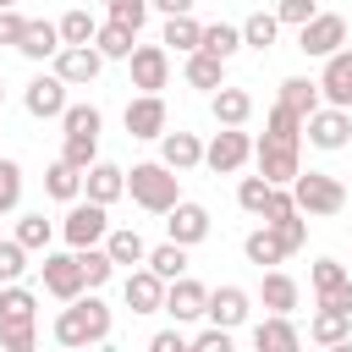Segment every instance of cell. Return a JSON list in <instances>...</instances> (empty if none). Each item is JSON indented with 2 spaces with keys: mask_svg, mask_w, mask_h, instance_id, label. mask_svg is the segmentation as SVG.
Masks as SVG:
<instances>
[{
  "mask_svg": "<svg viewBox=\"0 0 352 352\" xmlns=\"http://www.w3.org/2000/svg\"><path fill=\"white\" fill-rule=\"evenodd\" d=\"M308 286H314L319 308H346L352 314V270L341 258H314L308 264Z\"/></svg>",
  "mask_w": 352,
  "mask_h": 352,
  "instance_id": "12",
  "label": "cell"
},
{
  "mask_svg": "<svg viewBox=\"0 0 352 352\" xmlns=\"http://www.w3.org/2000/svg\"><path fill=\"white\" fill-rule=\"evenodd\" d=\"M209 116L220 121V126H248V116H253V94L248 88H214L209 94Z\"/></svg>",
  "mask_w": 352,
  "mask_h": 352,
  "instance_id": "28",
  "label": "cell"
},
{
  "mask_svg": "<svg viewBox=\"0 0 352 352\" xmlns=\"http://www.w3.org/2000/svg\"><path fill=\"white\" fill-rule=\"evenodd\" d=\"M66 104H72V94H66V82H60L55 72H38V77L22 88V110H28L33 121H60Z\"/></svg>",
  "mask_w": 352,
  "mask_h": 352,
  "instance_id": "16",
  "label": "cell"
},
{
  "mask_svg": "<svg viewBox=\"0 0 352 352\" xmlns=\"http://www.w3.org/2000/svg\"><path fill=\"white\" fill-rule=\"evenodd\" d=\"M22 28H28V16H22L16 6H6V11H0V44H11V50H16V38H22Z\"/></svg>",
  "mask_w": 352,
  "mask_h": 352,
  "instance_id": "53",
  "label": "cell"
},
{
  "mask_svg": "<svg viewBox=\"0 0 352 352\" xmlns=\"http://www.w3.org/2000/svg\"><path fill=\"white\" fill-rule=\"evenodd\" d=\"M0 324H38V292L22 280L0 286Z\"/></svg>",
  "mask_w": 352,
  "mask_h": 352,
  "instance_id": "29",
  "label": "cell"
},
{
  "mask_svg": "<svg viewBox=\"0 0 352 352\" xmlns=\"http://www.w3.org/2000/svg\"><path fill=\"white\" fill-rule=\"evenodd\" d=\"M22 275H28V248L16 236H0V286H11Z\"/></svg>",
  "mask_w": 352,
  "mask_h": 352,
  "instance_id": "43",
  "label": "cell"
},
{
  "mask_svg": "<svg viewBox=\"0 0 352 352\" xmlns=\"http://www.w3.org/2000/svg\"><path fill=\"white\" fill-rule=\"evenodd\" d=\"M160 165H170L176 176H187V170H198L204 165V138L198 132H160Z\"/></svg>",
  "mask_w": 352,
  "mask_h": 352,
  "instance_id": "23",
  "label": "cell"
},
{
  "mask_svg": "<svg viewBox=\"0 0 352 352\" xmlns=\"http://www.w3.org/2000/svg\"><path fill=\"white\" fill-rule=\"evenodd\" d=\"M182 77H187V88L214 94V88H226V60H214V55L192 50V55H182Z\"/></svg>",
  "mask_w": 352,
  "mask_h": 352,
  "instance_id": "32",
  "label": "cell"
},
{
  "mask_svg": "<svg viewBox=\"0 0 352 352\" xmlns=\"http://www.w3.org/2000/svg\"><path fill=\"white\" fill-rule=\"evenodd\" d=\"M275 104H280V110H292L297 121H308L324 99H319V82H314V77H286V82H280V94H275Z\"/></svg>",
  "mask_w": 352,
  "mask_h": 352,
  "instance_id": "30",
  "label": "cell"
},
{
  "mask_svg": "<svg viewBox=\"0 0 352 352\" xmlns=\"http://www.w3.org/2000/svg\"><path fill=\"white\" fill-rule=\"evenodd\" d=\"M187 253L192 248H182V242H160V248H148V270L160 275V280H176V275H187Z\"/></svg>",
  "mask_w": 352,
  "mask_h": 352,
  "instance_id": "38",
  "label": "cell"
},
{
  "mask_svg": "<svg viewBox=\"0 0 352 352\" xmlns=\"http://www.w3.org/2000/svg\"><path fill=\"white\" fill-rule=\"evenodd\" d=\"M264 132H275V138H302V121H297L292 110L270 104V116H264Z\"/></svg>",
  "mask_w": 352,
  "mask_h": 352,
  "instance_id": "51",
  "label": "cell"
},
{
  "mask_svg": "<svg viewBox=\"0 0 352 352\" xmlns=\"http://www.w3.org/2000/svg\"><path fill=\"white\" fill-rule=\"evenodd\" d=\"M148 352H192V341L182 336V324H170V330H154L148 336Z\"/></svg>",
  "mask_w": 352,
  "mask_h": 352,
  "instance_id": "52",
  "label": "cell"
},
{
  "mask_svg": "<svg viewBox=\"0 0 352 352\" xmlns=\"http://www.w3.org/2000/svg\"><path fill=\"white\" fill-rule=\"evenodd\" d=\"M132 44H138V33H132V28H121V22H110V16H104V22H99V33H94V50H99L104 60H126V55H132Z\"/></svg>",
  "mask_w": 352,
  "mask_h": 352,
  "instance_id": "37",
  "label": "cell"
},
{
  "mask_svg": "<svg viewBox=\"0 0 352 352\" xmlns=\"http://www.w3.org/2000/svg\"><path fill=\"white\" fill-rule=\"evenodd\" d=\"M0 352H38V324H0Z\"/></svg>",
  "mask_w": 352,
  "mask_h": 352,
  "instance_id": "45",
  "label": "cell"
},
{
  "mask_svg": "<svg viewBox=\"0 0 352 352\" xmlns=\"http://www.w3.org/2000/svg\"><path fill=\"white\" fill-rule=\"evenodd\" d=\"M314 11H319V0H275V22L280 28H302Z\"/></svg>",
  "mask_w": 352,
  "mask_h": 352,
  "instance_id": "48",
  "label": "cell"
},
{
  "mask_svg": "<svg viewBox=\"0 0 352 352\" xmlns=\"http://www.w3.org/2000/svg\"><path fill=\"white\" fill-rule=\"evenodd\" d=\"M286 214H297V204H292V187H270V198H264V226H275V220H286Z\"/></svg>",
  "mask_w": 352,
  "mask_h": 352,
  "instance_id": "50",
  "label": "cell"
},
{
  "mask_svg": "<svg viewBox=\"0 0 352 352\" xmlns=\"http://www.w3.org/2000/svg\"><path fill=\"white\" fill-rule=\"evenodd\" d=\"M121 126H126V138H138V143H160V132L170 126L165 94H132L126 110H121Z\"/></svg>",
  "mask_w": 352,
  "mask_h": 352,
  "instance_id": "8",
  "label": "cell"
},
{
  "mask_svg": "<svg viewBox=\"0 0 352 352\" xmlns=\"http://www.w3.org/2000/svg\"><path fill=\"white\" fill-rule=\"evenodd\" d=\"M204 302H209V286L192 280V275H176V280H165V308L160 314H170L176 324H198L204 319Z\"/></svg>",
  "mask_w": 352,
  "mask_h": 352,
  "instance_id": "18",
  "label": "cell"
},
{
  "mask_svg": "<svg viewBox=\"0 0 352 352\" xmlns=\"http://www.w3.org/2000/svg\"><path fill=\"white\" fill-rule=\"evenodd\" d=\"M204 319L214 324V330H242L248 319H253V292L248 286H209V302H204Z\"/></svg>",
  "mask_w": 352,
  "mask_h": 352,
  "instance_id": "11",
  "label": "cell"
},
{
  "mask_svg": "<svg viewBox=\"0 0 352 352\" xmlns=\"http://www.w3.org/2000/svg\"><path fill=\"white\" fill-rule=\"evenodd\" d=\"M121 297H126L132 314H160V308H165V280H160L148 264H138V270L121 275Z\"/></svg>",
  "mask_w": 352,
  "mask_h": 352,
  "instance_id": "20",
  "label": "cell"
},
{
  "mask_svg": "<svg viewBox=\"0 0 352 352\" xmlns=\"http://www.w3.org/2000/svg\"><path fill=\"white\" fill-rule=\"evenodd\" d=\"M82 198L110 209L116 198H126V170H121L116 160H94V165L82 170Z\"/></svg>",
  "mask_w": 352,
  "mask_h": 352,
  "instance_id": "21",
  "label": "cell"
},
{
  "mask_svg": "<svg viewBox=\"0 0 352 352\" xmlns=\"http://www.w3.org/2000/svg\"><path fill=\"white\" fill-rule=\"evenodd\" d=\"M77 264H82V286H88V292H99V286L116 280V264H110L104 248H77Z\"/></svg>",
  "mask_w": 352,
  "mask_h": 352,
  "instance_id": "40",
  "label": "cell"
},
{
  "mask_svg": "<svg viewBox=\"0 0 352 352\" xmlns=\"http://www.w3.org/2000/svg\"><path fill=\"white\" fill-rule=\"evenodd\" d=\"M126 198H132L143 214H165V209L182 204V176H176L170 165H160V160H138V165L126 170Z\"/></svg>",
  "mask_w": 352,
  "mask_h": 352,
  "instance_id": "2",
  "label": "cell"
},
{
  "mask_svg": "<svg viewBox=\"0 0 352 352\" xmlns=\"http://www.w3.org/2000/svg\"><path fill=\"white\" fill-rule=\"evenodd\" d=\"M6 6H16V0H0V11H6Z\"/></svg>",
  "mask_w": 352,
  "mask_h": 352,
  "instance_id": "58",
  "label": "cell"
},
{
  "mask_svg": "<svg viewBox=\"0 0 352 352\" xmlns=\"http://www.w3.org/2000/svg\"><path fill=\"white\" fill-rule=\"evenodd\" d=\"M72 352H116L110 341H99V346H72Z\"/></svg>",
  "mask_w": 352,
  "mask_h": 352,
  "instance_id": "56",
  "label": "cell"
},
{
  "mask_svg": "<svg viewBox=\"0 0 352 352\" xmlns=\"http://www.w3.org/2000/svg\"><path fill=\"white\" fill-rule=\"evenodd\" d=\"M198 38H204V22H198L192 11H187V16H165V28H160V44H165L170 55H192Z\"/></svg>",
  "mask_w": 352,
  "mask_h": 352,
  "instance_id": "33",
  "label": "cell"
},
{
  "mask_svg": "<svg viewBox=\"0 0 352 352\" xmlns=\"http://www.w3.org/2000/svg\"><path fill=\"white\" fill-rule=\"evenodd\" d=\"M346 44V16L341 11H314L302 28H297V50L308 55V60H324V55H336Z\"/></svg>",
  "mask_w": 352,
  "mask_h": 352,
  "instance_id": "7",
  "label": "cell"
},
{
  "mask_svg": "<svg viewBox=\"0 0 352 352\" xmlns=\"http://www.w3.org/2000/svg\"><path fill=\"white\" fill-rule=\"evenodd\" d=\"M341 336H352V314H346V308H314V319H308V341L330 346V341H341Z\"/></svg>",
  "mask_w": 352,
  "mask_h": 352,
  "instance_id": "36",
  "label": "cell"
},
{
  "mask_svg": "<svg viewBox=\"0 0 352 352\" xmlns=\"http://www.w3.org/2000/svg\"><path fill=\"white\" fill-rule=\"evenodd\" d=\"M104 231H110V209H104V204H88V198L66 204V214L55 220V236H60L72 253H77V248H99Z\"/></svg>",
  "mask_w": 352,
  "mask_h": 352,
  "instance_id": "6",
  "label": "cell"
},
{
  "mask_svg": "<svg viewBox=\"0 0 352 352\" xmlns=\"http://www.w3.org/2000/svg\"><path fill=\"white\" fill-rule=\"evenodd\" d=\"M253 352H302V330L292 314H264L253 324Z\"/></svg>",
  "mask_w": 352,
  "mask_h": 352,
  "instance_id": "22",
  "label": "cell"
},
{
  "mask_svg": "<svg viewBox=\"0 0 352 352\" xmlns=\"http://www.w3.org/2000/svg\"><path fill=\"white\" fill-rule=\"evenodd\" d=\"M55 50H60V28L44 22V16H28V28H22V38H16V55L38 66V60H55Z\"/></svg>",
  "mask_w": 352,
  "mask_h": 352,
  "instance_id": "25",
  "label": "cell"
},
{
  "mask_svg": "<svg viewBox=\"0 0 352 352\" xmlns=\"http://www.w3.org/2000/svg\"><path fill=\"white\" fill-rule=\"evenodd\" d=\"M192 352H236V330H214V324H204V330L192 336Z\"/></svg>",
  "mask_w": 352,
  "mask_h": 352,
  "instance_id": "49",
  "label": "cell"
},
{
  "mask_svg": "<svg viewBox=\"0 0 352 352\" xmlns=\"http://www.w3.org/2000/svg\"><path fill=\"white\" fill-rule=\"evenodd\" d=\"M126 72H132L138 94H160V88H170V50L165 44H132Z\"/></svg>",
  "mask_w": 352,
  "mask_h": 352,
  "instance_id": "13",
  "label": "cell"
},
{
  "mask_svg": "<svg viewBox=\"0 0 352 352\" xmlns=\"http://www.w3.org/2000/svg\"><path fill=\"white\" fill-rule=\"evenodd\" d=\"M99 126H104V110L99 104H66L60 110V160L88 170L99 160Z\"/></svg>",
  "mask_w": 352,
  "mask_h": 352,
  "instance_id": "3",
  "label": "cell"
},
{
  "mask_svg": "<svg viewBox=\"0 0 352 352\" xmlns=\"http://www.w3.org/2000/svg\"><path fill=\"white\" fill-rule=\"evenodd\" d=\"M55 28H60V44H94V33H99V16H94V11H82V6H72V11H66Z\"/></svg>",
  "mask_w": 352,
  "mask_h": 352,
  "instance_id": "41",
  "label": "cell"
},
{
  "mask_svg": "<svg viewBox=\"0 0 352 352\" xmlns=\"http://www.w3.org/2000/svg\"><path fill=\"white\" fill-rule=\"evenodd\" d=\"M324 352H352V336H341V341H330Z\"/></svg>",
  "mask_w": 352,
  "mask_h": 352,
  "instance_id": "55",
  "label": "cell"
},
{
  "mask_svg": "<svg viewBox=\"0 0 352 352\" xmlns=\"http://www.w3.org/2000/svg\"><path fill=\"white\" fill-rule=\"evenodd\" d=\"M253 165H258V176H264L270 187H292V176L302 170V138H275V132H264V138L253 143Z\"/></svg>",
  "mask_w": 352,
  "mask_h": 352,
  "instance_id": "5",
  "label": "cell"
},
{
  "mask_svg": "<svg viewBox=\"0 0 352 352\" xmlns=\"http://www.w3.org/2000/svg\"><path fill=\"white\" fill-rule=\"evenodd\" d=\"M319 99L324 104H336V110H352V44H341L336 55H324V66H319Z\"/></svg>",
  "mask_w": 352,
  "mask_h": 352,
  "instance_id": "17",
  "label": "cell"
},
{
  "mask_svg": "<svg viewBox=\"0 0 352 352\" xmlns=\"http://www.w3.org/2000/svg\"><path fill=\"white\" fill-rule=\"evenodd\" d=\"M198 0H148V11H160V16H187Z\"/></svg>",
  "mask_w": 352,
  "mask_h": 352,
  "instance_id": "54",
  "label": "cell"
},
{
  "mask_svg": "<svg viewBox=\"0 0 352 352\" xmlns=\"http://www.w3.org/2000/svg\"><path fill=\"white\" fill-rule=\"evenodd\" d=\"M104 16L121 22V28H132V33H143V22H148V0H104Z\"/></svg>",
  "mask_w": 352,
  "mask_h": 352,
  "instance_id": "44",
  "label": "cell"
},
{
  "mask_svg": "<svg viewBox=\"0 0 352 352\" xmlns=\"http://www.w3.org/2000/svg\"><path fill=\"white\" fill-rule=\"evenodd\" d=\"M110 324H116L110 302H104L99 292H82L77 302H60L50 336H55L60 352H72V346H99V341H110Z\"/></svg>",
  "mask_w": 352,
  "mask_h": 352,
  "instance_id": "1",
  "label": "cell"
},
{
  "mask_svg": "<svg viewBox=\"0 0 352 352\" xmlns=\"http://www.w3.org/2000/svg\"><path fill=\"white\" fill-rule=\"evenodd\" d=\"M22 187H28L22 165L0 154V214H16V209H22Z\"/></svg>",
  "mask_w": 352,
  "mask_h": 352,
  "instance_id": "42",
  "label": "cell"
},
{
  "mask_svg": "<svg viewBox=\"0 0 352 352\" xmlns=\"http://www.w3.org/2000/svg\"><path fill=\"white\" fill-rule=\"evenodd\" d=\"M242 258L258 264V270H275V264H286L292 253H286V242L275 236V226H253V231L242 236Z\"/></svg>",
  "mask_w": 352,
  "mask_h": 352,
  "instance_id": "27",
  "label": "cell"
},
{
  "mask_svg": "<svg viewBox=\"0 0 352 352\" xmlns=\"http://www.w3.org/2000/svg\"><path fill=\"white\" fill-rule=\"evenodd\" d=\"M11 236H16L28 253H50V242H55V220H50L44 209H22L16 226H11Z\"/></svg>",
  "mask_w": 352,
  "mask_h": 352,
  "instance_id": "31",
  "label": "cell"
},
{
  "mask_svg": "<svg viewBox=\"0 0 352 352\" xmlns=\"http://www.w3.org/2000/svg\"><path fill=\"white\" fill-rule=\"evenodd\" d=\"M99 248L110 253V264H116V270H138V264L148 258V242L138 236V226H110Z\"/></svg>",
  "mask_w": 352,
  "mask_h": 352,
  "instance_id": "26",
  "label": "cell"
},
{
  "mask_svg": "<svg viewBox=\"0 0 352 352\" xmlns=\"http://www.w3.org/2000/svg\"><path fill=\"white\" fill-rule=\"evenodd\" d=\"M302 138L319 148V154H341L352 143V110H336V104H319L308 121H302Z\"/></svg>",
  "mask_w": 352,
  "mask_h": 352,
  "instance_id": "9",
  "label": "cell"
},
{
  "mask_svg": "<svg viewBox=\"0 0 352 352\" xmlns=\"http://www.w3.org/2000/svg\"><path fill=\"white\" fill-rule=\"evenodd\" d=\"M264 198H270V182H264V176H242V182H236V204H242L248 214H264Z\"/></svg>",
  "mask_w": 352,
  "mask_h": 352,
  "instance_id": "46",
  "label": "cell"
},
{
  "mask_svg": "<svg viewBox=\"0 0 352 352\" xmlns=\"http://www.w3.org/2000/svg\"><path fill=\"white\" fill-rule=\"evenodd\" d=\"M38 280H44V292H50L55 302H77V297L88 292V286H82V264H77L72 248H66V253H44Z\"/></svg>",
  "mask_w": 352,
  "mask_h": 352,
  "instance_id": "14",
  "label": "cell"
},
{
  "mask_svg": "<svg viewBox=\"0 0 352 352\" xmlns=\"http://www.w3.org/2000/svg\"><path fill=\"white\" fill-rule=\"evenodd\" d=\"M50 72H55L66 88H88V82L104 72V55H99L94 44H60L55 60H50Z\"/></svg>",
  "mask_w": 352,
  "mask_h": 352,
  "instance_id": "15",
  "label": "cell"
},
{
  "mask_svg": "<svg viewBox=\"0 0 352 352\" xmlns=\"http://www.w3.org/2000/svg\"><path fill=\"white\" fill-rule=\"evenodd\" d=\"M275 236L286 242V253H302V248H308V214H286V220H275Z\"/></svg>",
  "mask_w": 352,
  "mask_h": 352,
  "instance_id": "47",
  "label": "cell"
},
{
  "mask_svg": "<svg viewBox=\"0 0 352 352\" xmlns=\"http://www.w3.org/2000/svg\"><path fill=\"white\" fill-rule=\"evenodd\" d=\"M248 160H253V138H248L242 126H220V132L204 143V165H209L214 176H236Z\"/></svg>",
  "mask_w": 352,
  "mask_h": 352,
  "instance_id": "10",
  "label": "cell"
},
{
  "mask_svg": "<svg viewBox=\"0 0 352 352\" xmlns=\"http://www.w3.org/2000/svg\"><path fill=\"white\" fill-rule=\"evenodd\" d=\"M209 236V209L182 198L176 209H165V242H182V248H198Z\"/></svg>",
  "mask_w": 352,
  "mask_h": 352,
  "instance_id": "19",
  "label": "cell"
},
{
  "mask_svg": "<svg viewBox=\"0 0 352 352\" xmlns=\"http://www.w3.org/2000/svg\"><path fill=\"white\" fill-rule=\"evenodd\" d=\"M0 104H6V77H0Z\"/></svg>",
  "mask_w": 352,
  "mask_h": 352,
  "instance_id": "57",
  "label": "cell"
},
{
  "mask_svg": "<svg viewBox=\"0 0 352 352\" xmlns=\"http://www.w3.org/2000/svg\"><path fill=\"white\" fill-rule=\"evenodd\" d=\"M198 50H204V55H214V60H231V55L242 50V28H236V22H204Z\"/></svg>",
  "mask_w": 352,
  "mask_h": 352,
  "instance_id": "35",
  "label": "cell"
},
{
  "mask_svg": "<svg viewBox=\"0 0 352 352\" xmlns=\"http://www.w3.org/2000/svg\"><path fill=\"white\" fill-rule=\"evenodd\" d=\"M258 302H264L270 314H297V302H302L297 275H286L280 264H275V270H258Z\"/></svg>",
  "mask_w": 352,
  "mask_h": 352,
  "instance_id": "24",
  "label": "cell"
},
{
  "mask_svg": "<svg viewBox=\"0 0 352 352\" xmlns=\"http://www.w3.org/2000/svg\"><path fill=\"white\" fill-rule=\"evenodd\" d=\"M44 198H55V204H77V198H82V170L66 165V160H55V165L44 170Z\"/></svg>",
  "mask_w": 352,
  "mask_h": 352,
  "instance_id": "34",
  "label": "cell"
},
{
  "mask_svg": "<svg viewBox=\"0 0 352 352\" xmlns=\"http://www.w3.org/2000/svg\"><path fill=\"white\" fill-rule=\"evenodd\" d=\"M292 204L308 220H330V214L346 209V182L330 176V170H297L292 176Z\"/></svg>",
  "mask_w": 352,
  "mask_h": 352,
  "instance_id": "4",
  "label": "cell"
},
{
  "mask_svg": "<svg viewBox=\"0 0 352 352\" xmlns=\"http://www.w3.org/2000/svg\"><path fill=\"white\" fill-rule=\"evenodd\" d=\"M242 28V50H270L275 38H280V22H275V11H253L248 22H236Z\"/></svg>",
  "mask_w": 352,
  "mask_h": 352,
  "instance_id": "39",
  "label": "cell"
}]
</instances>
